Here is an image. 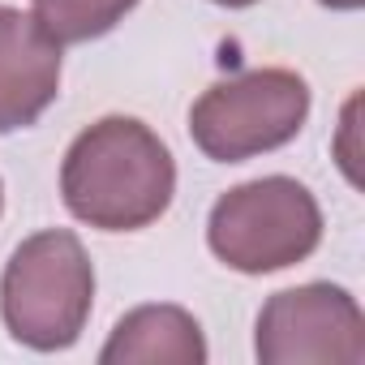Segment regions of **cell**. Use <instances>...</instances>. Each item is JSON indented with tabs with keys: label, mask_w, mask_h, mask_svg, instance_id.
Here are the masks:
<instances>
[{
	"label": "cell",
	"mask_w": 365,
	"mask_h": 365,
	"mask_svg": "<svg viewBox=\"0 0 365 365\" xmlns=\"http://www.w3.org/2000/svg\"><path fill=\"white\" fill-rule=\"evenodd\" d=\"M176 194V163L159 133L133 116L86 125L61 163V198L73 220L99 232H138L155 224Z\"/></svg>",
	"instance_id": "obj_1"
},
{
	"label": "cell",
	"mask_w": 365,
	"mask_h": 365,
	"mask_svg": "<svg viewBox=\"0 0 365 365\" xmlns=\"http://www.w3.org/2000/svg\"><path fill=\"white\" fill-rule=\"evenodd\" d=\"M95 305V267L69 228L26 237L0 275V318L35 352H61L82 339Z\"/></svg>",
	"instance_id": "obj_2"
},
{
	"label": "cell",
	"mask_w": 365,
	"mask_h": 365,
	"mask_svg": "<svg viewBox=\"0 0 365 365\" xmlns=\"http://www.w3.org/2000/svg\"><path fill=\"white\" fill-rule=\"evenodd\" d=\"M322 241L318 198L292 176H258L228 190L207 220L211 254L241 275H271L305 262Z\"/></svg>",
	"instance_id": "obj_3"
},
{
	"label": "cell",
	"mask_w": 365,
	"mask_h": 365,
	"mask_svg": "<svg viewBox=\"0 0 365 365\" xmlns=\"http://www.w3.org/2000/svg\"><path fill=\"white\" fill-rule=\"evenodd\" d=\"M309 120V86L292 69H250L202 91L190 108V138L215 163H245L288 146Z\"/></svg>",
	"instance_id": "obj_4"
},
{
	"label": "cell",
	"mask_w": 365,
	"mask_h": 365,
	"mask_svg": "<svg viewBox=\"0 0 365 365\" xmlns=\"http://www.w3.org/2000/svg\"><path fill=\"white\" fill-rule=\"evenodd\" d=\"M254 352L262 365H361L365 314L339 284L284 288L258 314Z\"/></svg>",
	"instance_id": "obj_5"
},
{
	"label": "cell",
	"mask_w": 365,
	"mask_h": 365,
	"mask_svg": "<svg viewBox=\"0 0 365 365\" xmlns=\"http://www.w3.org/2000/svg\"><path fill=\"white\" fill-rule=\"evenodd\" d=\"M61 95V43L35 14L0 5V133L35 125Z\"/></svg>",
	"instance_id": "obj_6"
},
{
	"label": "cell",
	"mask_w": 365,
	"mask_h": 365,
	"mask_svg": "<svg viewBox=\"0 0 365 365\" xmlns=\"http://www.w3.org/2000/svg\"><path fill=\"white\" fill-rule=\"evenodd\" d=\"M103 365H207V339L190 309L180 305H138L129 309L108 344L99 348Z\"/></svg>",
	"instance_id": "obj_7"
},
{
	"label": "cell",
	"mask_w": 365,
	"mask_h": 365,
	"mask_svg": "<svg viewBox=\"0 0 365 365\" xmlns=\"http://www.w3.org/2000/svg\"><path fill=\"white\" fill-rule=\"evenodd\" d=\"M31 5L43 31L65 48V43H86L108 35L116 22H125V14L138 0H31Z\"/></svg>",
	"instance_id": "obj_8"
},
{
	"label": "cell",
	"mask_w": 365,
	"mask_h": 365,
	"mask_svg": "<svg viewBox=\"0 0 365 365\" xmlns=\"http://www.w3.org/2000/svg\"><path fill=\"white\" fill-rule=\"evenodd\" d=\"M318 5H327V9H339V14H352V9H361L365 0H318Z\"/></svg>",
	"instance_id": "obj_9"
},
{
	"label": "cell",
	"mask_w": 365,
	"mask_h": 365,
	"mask_svg": "<svg viewBox=\"0 0 365 365\" xmlns=\"http://www.w3.org/2000/svg\"><path fill=\"white\" fill-rule=\"evenodd\" d=\"M215 5H224V9H250V5H258V0H215Z\"/></svg>",
	"instance_id": "obj_10"
},
{
	"label": "cell",
	"mask_w": 365,
	"mask_h": 365,
	"mask_svg": "<svg viewBox=\"0 0 365 365\" xmlns=\"http://www.w3.org/2000/svg\"><path fill=\"white\" fill-rule=\"evenodd\" d=\"M0 207H5V185H0Z\"/></svg>",
	"instance_id": "obj_11"
}]
</instances>
